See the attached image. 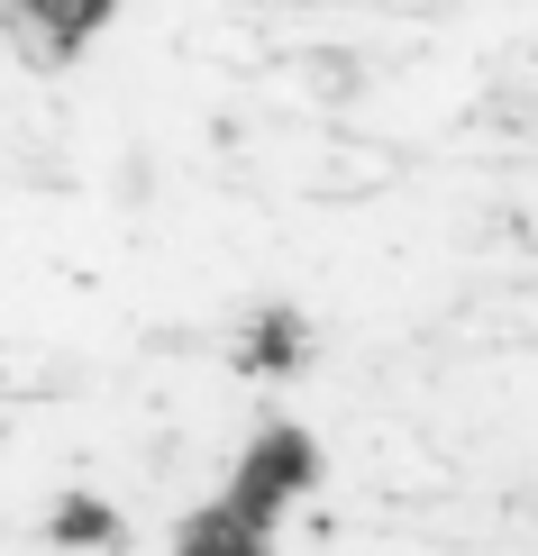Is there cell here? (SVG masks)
Wrapping results in <instances>:
<instances>
[{
	"mask_svg": "<svg viewBox=\"0 0 538 556\" xmlns=\"http://www.w3.org/2000/svg\"><path fill=\"white\" fill-rule=\"evenodd\" d=\"M101 18H110V0H0V28L18 37L28 64H64Z\"/></svg>",
	"mask_w": 538,
	"mask_h": 556,
	"instance_id": "cell-1",
	"label": "cell"
},
{
	"mask_svg": "<svg viewBox=\"0 0 538 556\" xmlns=\"http://www.w3.org/2000/svg\"><path fill=\"white\" fill-rule=\"evenodd\" d=\"M174 556H265V529H255V520H238L228 502H210V511L174 539Z\"/></svg>",
	"mask_w": 538,
	"mask_h": 556,
	"instance_id": "cell-2",
	"label": "cell"
}]
</instances>
